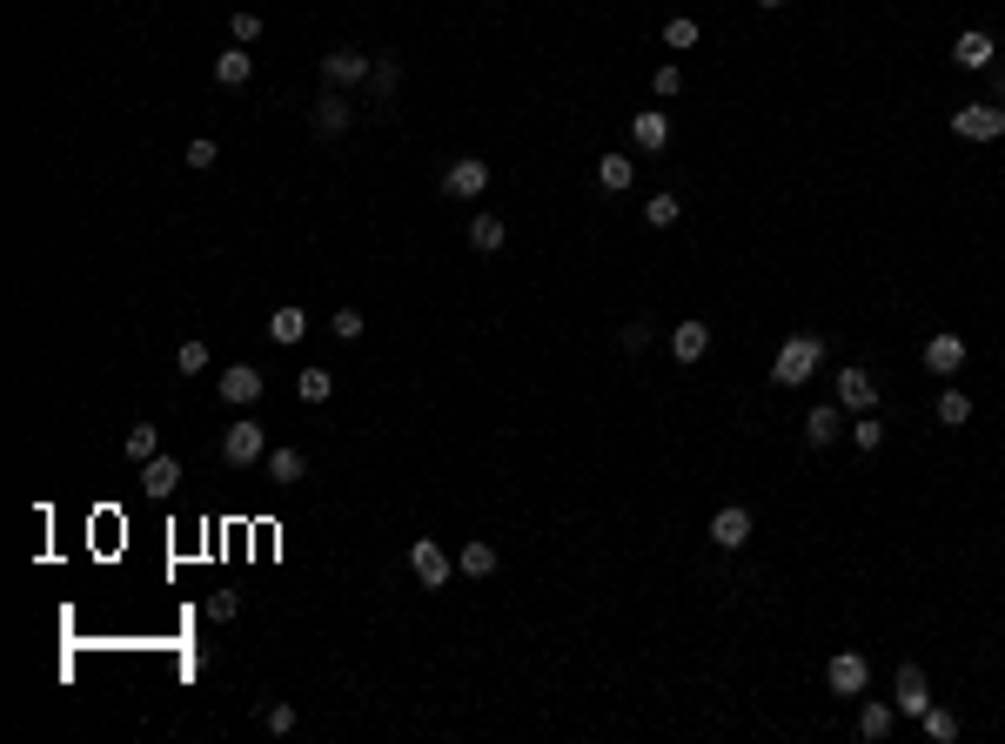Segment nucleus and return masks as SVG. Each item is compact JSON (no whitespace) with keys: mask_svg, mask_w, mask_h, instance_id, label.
Segmentation results:
<instances>
[{"mask_svg":"<svg viewBox=\"0 0 1005 744\" xmlns=\"http://www.w3.org/2000/svg\"><path fill=\"white\" fill-rule=\"evenodd\" d=\"M818 362H825V342H818V336H791L778 356H771V383H778V389H804Z\"/></svg>","mask_w":1005,"mask_h":744,"instance_id":"obj_1","label":"nucleus"},{"mask_svg":"<svg viewBox=\"0 0 1005 744\" xmlns=\"http://www.w3.org/2000/svg\"><path fill=\"white\" fill-rule=\"evenodd\" d=\"M222 463L228 470H255V463H268V436L255 416H242V423L222 429Z\"/></svg>","mask_w":1005,"mask_h":744,"instance_id":"obj_2","label":"nucleus"},{"mask_svg":"<svg viewBox=\"0 0 1005 744\" xmlns=\"http://www.w3.org/2000/svg\"><path fill=\"white\" fill-rule=\"evenodd\" d=\"M952 135H965V141H1005V108H999V101H965V108H952Z\"/></svg>","mask_w":1005,"mask_h":744,"instance_id":"obj_3","label":"nucleus"},{"mask_svg":"<svg viewBox=\"0 0 1005 744\" xmlns=\"http://www.w3.org/2000/svg\"><path fill=\"white\" fill-rule=\"evenodd\" d=\"M409 570H416V584H423V590H443L449 577H456V557H449L436 537H416V543H409Z\"/></svg>","mask_w":1005,"mask_h":744,"instance_id":"obj_4","label":"nucleus"},{"mask_svg":"<svg viewBox=\"0 0 1005 744\" xmlns=\"http://www.w3.org/2000/svg\"><path fill=\"white\" fill-rule=\"evenodd\" d=\"M376 74V54H362V47H329L322 54V81L329 88H362Z\"/></svg>","mask_w":1005,"mask_h":744,"instance_id":"obj_5","label":"nucleus"},{"mask_svg":"<svg viewBox=\"0 0 1005 744\" xmlns=\"http://www.w3.org/2000/svg\"><path fill=\"white\" fill-rule=\"evenodd\" d=\"M309 121H315V135H349V121H356V101L342 88H329V94H315V108H309Z\"/></svg>","mask_w":1005,"mask_h":744,"instance_id":"obj_6","label":"nucleus"},{"mask_svg":"<svg viewBox=\"0 0 1005 744\" xmlns=\"http://www.w3.org/2000/svg\"><path fill=\"white\" fill-rule=\"evenodd\" d=\"M483 188H490V161L463 155V161H449V168H443V195H456V202H476Z\"/></svg>","mask_w":1005,"mask_h":744,"instance_id":"obj_7","label":"nucleus"},{"mask_svg":"<svg viewBox=\"0 0 1005 744\" xmlns=\"http://www.w3.org/2000/svg\"><path fill=\"white\" fill-rule=\"evenodd\" d=\"M892 704H898V718H925V704H932V684H925V671H918V664H898V677H892Z\"/></svg>","mask_w":1005,"mask_h":744,"instance_id":"obj_8","label":"nucleus"},{"mask_svg":"<svg viewBox=\"0 0 1005 744\" xmlns=\"http://www.w3.org/2000/svg\"><path fill=\"white\" fill-rule=\"evenodd\" d=\"M825 684L838 691V698H865V684H871V664H865L858 651H838V657L825 664Z\"/></svg>","mask_w":1005,"mask_h":744,"instance_id":"obj_9","label":"nucleus"},{"mask_svg":"<svg viewBox=\"0 0 1005 744\" xmlns=\"http://www.w3.org/2000/svg\"><path fill=\"white\" fill-rule=\"evenodd\" d=\"M262 389H268V376H262V369H248V362H235V369H222V403L248 409V403H262Z\"/></svg>","mask_w":1005,"mask_h":744,"instance_id":"obj_10","label":"nucleus"},{"mask_svg":"<svg viewBox=\"0 0 1005 744\" xmlns=\"http://www.w3.org/2000/svg\"><path fill=\"white\" fill-rule=\"evenodd\" d=\"M838 403H845L851 416L878 409V376H871V369H838Z\"/></svg>","mask_w":1005,"mask_h":744,"instance_id":"obj_11","label":"nucleus"},{"mask_svg":"<svg viewBox=\"0 0 1005 744\" xmlns=\"http://www.w3.org/2000/svg\"><path fill=\"white\" fill-rule=\"evenodd\" d=\"M838 436H845V403H818L804 416V443H811V450H831Z\"/></svg>","mask_w":1005,"mask_h":744,"instance_id":"obj_12","label":"nucleus"},{"mask_svg":"<svg viewBox=\"0 0 1005 744\" xmlns=\"http://www.w3.org/2000/svg\"><path fill=\"white\" fill-rule=\"evenodd\" d=\"M925 369H932V376H959V369H965V336L938 329V336L925 342Z\"/></svg>","mask_w":1005,"mask_h":744,"instance_id":"obj_13","label":"nucleus"},{"mask_svg":"<svg viewBox=\"0 0 1005 744\" xmlns=\"http://www.w3.org/2000/svg\"><path fill=\"white\" fill-rule=\"evenodd\" d=\"M711 543H717V550H744V543H751V510H744V503L717 510V517H711Z\"/></svg>","mask_w":1005,"mask_h":744,"instance_id":"obj_14","label":"nucleus"},{"mask_svg":"<svg viewBox=\"0 0 1005 744\" xmlns=\"http://www.w3.org/2000/svg\"><path fill=\"white\" fill-rule=\"evenodd\" d=\"M670 356L677 362H704L711 356V322H677V329H670Z\"/></svg>","mask_w":1005,"mask_h":744,"instance_id":"obj_15","label":"nucleus"},{"mask_svg":"<svg viewBox=\"0 0 1005 744\" xmlns=\"http://www.w3.org/2000/svg\"><path fill=\"white\" fill-rule=\"evenodd\" d=\"M992 54H999V47H992V34H979V27L952 41V61H959L965 74H985V68H992Z\"/></svg>","mask_w":1005,"mask_h":744,"instance_id":"obj_16","label":"nucleus"},{"mask_svg":"<svg viewBox=\"0 0 1005 744\" xmlns=\"http://www.w3.org/2000/svg\"><path fill=\"white\" fill-rule=\"evenodd\" d=\"M898 731V704H885V698H871L865 711H858V738L865 744H885Z\"/></svg>","mask_w":1005,"mask_h":744,"instance_id":"obj_17","label":"nucleus"},{"mask_svg":"<svg viewBox=\"0 0 1005 744\" xmlns=\"http://www.w3.org/2000/svg\"><path fill=\"white\" fill-rule=\"evenodd\" d=\"M215 81H222V88H248V81H255V54H248L242 41L228 47V54H215Z\"/></svg>","mask_w":1005,"mask_h":744,"instance_id":"obj_18","label":"nucleus"},{"mask_svg":"<svg viewBox=\"0 0 1005 744\" xmlns=\"http://www.w3.org/2000/svg\"><path fill=\"white\" fill-rule=\"evenodd\" d=\"M630 141L644 148V155H657L670 141V121H664V108H644V114H630Z\"/></svg>","mask_w":1005,"mask_h":744,"instance_id":"obj_19","label":"nucleus"},{"mask_svg":"<svg viewBox=\"0 0 1005 744\" xmlns=\"http://www.w3.org/2000/svg\"><path fill=\"white\" fill-rule=\"evenodd\" d=\"M141 490L148 496H175L181 490V463L175 456H148V463H141Z\"/></svg>","mask_w":1005,"mask_h":744,"instance_id":"obj_20","label":"nucleus"},{"mask_svg":"<svg viewBox=\"0 0 1005 744\" xmlns=\"http://www.w3.org/2000/svg\"><path fill=\"white\" fill-rule=\"evenodd\" d=\"M302 476H309V456L302 450H268V483L275 490H295Z\"/></svg>","mask_w":1005,"mask_h":744,"instance_id":"obj_21","label":"nucleus"},{"mask_svg":"<svg viewBox=\"0 0 1005 744\" xmlns=\"http://www.w3.org/2000/svg\"><path fill=\"white\" fill-rule=\"evenodd\" d=\"M932 416H938L945 429H965V423H972V396H965V389H938Z\"/></svg>","mask_w":1005,"mask_h":744,"instance_id":"obj_22","label":"nucleus"},{"mask_svg":"<svg viewBox=\"0 0 1005 744\" xmlns=\"http://www.w3.org/2000/svg\"><path fill=\"white\" fill-rule=\"evenodd\" d=\"M456 570H463V577H490V570H496V543L469 537L463 550H456Z\"/></svg>","mask_w":1005,"mask_h":744,"instance_id":"obj_23","label":"nucleus"},{"mask_svg":"<svg viewBox=\"0 0 1005 744\" xmlns=\"http://www.w3.org/2000/svg\"><path fill=\"white\" fill-rule=\"evenodd\" d=\"M268 336H275V342H302V336H309V316H302L295 302H282V309L268 316Z\"/></svg>","mask_w":1005,"mask_h":744,"instance_id":"obj_24","label":"nucleus"},{"mask_svg":"<svg viewBox=\"0 0 1005 744\" xmlns=\"http://www.w3.org/2000/svg\"><path fill=\"white\" fill-rule=\"evenodd\" d=\"M918 724H925V738H932V744L959 738V711H945V704H925V718H918Z\"/></svg>","mask_w":1005,"mask_h":744,"instance_id":"obj_25","label":"nucleus"},{"mask_svg":"<svg viewBox=\"0 0 1005 744\" xmlns=\"http://www.w3.org/2000/svg\"><path fill=\"white\" fill-rule=\"evenodd\" d=\"M469 248L496 255V248H503V215H469Z\"/></svg>","mask_w":1005,"mask_h":744,"instance_id":"obj_26","label":"nucleus"},{"mask_svg":"<svg viewBox=\"0 0 1005 744\" xmlns=\"http://www.w3.org/2000/svg\"><path fill=\"white\" fill-rule=\"evenodd\" d=\"M630 175H637V161H630V155H603V161H597V181L610 188V195H624Z\"/></svg>","mask_w":1005,"mask_h":744,"instance_id":"obj_27","label":"nucleus"},{"mask_svg":"<svg viewBox=\"0 0 1005 744\" xmlns=\"http://www.w3.org/2000/svg\"><path fill=\"white\" fill-rule=\"evenodd\" d=\"M121 450H128V463H148V456H161V429L155 423H134Z\"/></svg>","mask_w":1005,"mask_h":744,"instance_id":"obj_28","label":"nucleus"},{"mask_svg":"<svg viewBox=\"0 0 1005 744\" xmlns=\"http://www.w3.org/2000/svg\"><path fill=\"white\" fill-rule=\"evenodd\" d=\"M295 396H302V403H329L335 376H329V369H302V376H295Z\"/></svg>","mask_w":1005,"mask_h":744,"instance_id":"obj_29","label":"nucleus"},{"mask_svg":"<svg viewBox=\"0 0 1005 744\" xmlns=\"http://www.w3.org/2000/svg\"><path fill=\"white\" fill-rule=\"evenodd\" d=\"M677 215H684V202H677L670 188H664V195H650V202H644V222H650V228H677Z\"/></svg>","mask_w":1005,"mask_h":744,"instance_id":"obj_30","label":"nucleus"},{"mask_svg":"<svg viewBox=\"0 0 1005 744\" xmlns=\"http://www.w3.org/2000/svg\"><path fill=\"white\" fill-rule=\"evenodd\" d=\"M851 443H858V450H885V423H878V416H871V409H865V416H858V423H851Z\"/></svg>","mask_w":1005,"mask_h":744,"instance_id":"obj_31","label":"nucleus"},{"mask_svg":"<svg viewBox=\"0 0 1005 744\" xmlns=\"http://www.w3.org/2000/svg\"><path fill=\"white\" fill-rule=\"evenodd\" d=\"M181 161H188L195 175H208V168L222 161V148H215V141H208V135H195V141H188V148H181Z\"/></svg>","mask_w":1005,"mask_h":744,"instance_id":"obj_32","label":"nucleus"},{"mask_svg":"<svg viewBox=\"0 0 1005 744\" xmlns=\"http://www.w3.org/2000/svg\"><path fill=\"white\" fill-rule=\"evenodd\" d=\"M369 88H376V101H396V88H402V68L389 61V54L376 61V74H369Z\"/></svg>","mask_w":1005,"mask_h":744,"instance_id":"obj_33","label":"nucleus"},{"mask_svg":"<svg viewBox=\"0 0 1005 744\" xmlns=\"http://www.w3.org/2000/svg\"><path fill=\"white\" fill-rule=\"evenodd\" d=\"M697 34H704V27H697L691 14H677V21H664V47H677V54H684V47H697Z\"/></svg>","mask_w":1005,"mask_h":744,"instance_id":"obj_34","label":"nucleus"},{"mask_svg":"<svg viewBox=\"0 0 1005 744\" xmlns=\"http://www.w3.org/2000/svg\"><path fill=\"white\" fill-rule=\"evenodd\" d=\"M228 27H235V41H242V47L262 41V14H255V7H235V21H228Z\"/></svg>","mask_w":1005,"mask_h":744,"instance_id":"obj_35","label":"nucleus"},{"mask_svg":"<svg viewBox=\"0 0 1005 744\" xmlns=\"http://www.w3.org/2000/svg\"><path fill=\"white\" fill-rule=\"evenodd\" d=\"M175 362H181V376H201V369H208V342H181Z\"/></svg>","mask_w":1005,"mask_h":744,"instance_id":"obj_36","label":"nucleus"},{"mask_svg":"<svg viewBox=\"0 0 1005 744\" xmlns=\"http://www.w3.org/2000/svg\"><path fill=\"white\" fill-rule=\"evenodd\" d=\"M650 88L664 94V101H670V94H684V68H677V61H664V68L650 74Z\"/></svg>","mask_w":1005,"mask_h":744,"instance_id":"obj_37","label":"nucleus"},{"mask_svg":"<svg viewBox=\"0 0 1005 744\" xmlns=\"http://www.w3.org/2000/svg\"><path fill=\"white\" fill-rule=\"evenodd\" d=\"M329 329H335L342 342H356V336H362V309H335V316H329Z\"/></svg>","mask_w":1005,"mask_h":744,"instance_id":"obj_38","label":"nucleus"},{"mask_svg":"<svg viewBox=\"0 0 1005 744\" xmlns=\"http://www.w3.org/2000/svg\"><path fill=\"white\" fill-rule=\"evenodd\" d=\"M235 610H242V597H235V590H215V597H208V617H215V624H228Z\"/></svg>","mask_w":1005,"mask_h":744,"instance_id":"obj_39","label":"nucleus"},{"mask_svg":"<svg viewBox=\"0 0 1005 744\" xmlns=\"http://www.w3.org/2000/svg\"><path fill=\"white\" fill-rule=\"evenodd\" d=\"M268 731H275V738H289V731H295V704H268Z\"/></svg>","mask_w":1005,"mask_h":744,"instance_id":"obj_40","label":"nucleus"},{"mask_svg":"<svg viewBox=\"0 0 1005 744\" xmlns=\"http://www.w3.org/2000/svg\"><path fill=\"white\" fill-rule=\"evenodd\" d=\"M617 342H624L630 356H637V349H650V322H624V336H617Z\"/></svg>","mask_w":1005,"mask_h":744,"instance_id":"obj_41","label":"nucleus"},{"mask_svg":"<svg viewBox=\"0 0 1005 744\" xmlns=\"http://www.w3.org/2000/svg\"><path fill=\"white\" fill-rule=\"evenodd\" d=\"M992 94H999V108H1005V68H999V74H992Z\"/></svg>","mask_w":1005,"mask_h":744,"instance_id":"obj_42","label":"nucleus"},{"mask_svg":"<svg viewBox=\"0 0 1005 744\" xmlns=\"http://www.w3.org/2000/svg\"><path fill=\"white\" fill-rule=\"evenodd\" d=\"M758 7H784V0H758Z\"/></svg>","mask_w":1005,"mask_h":744,"instance_id":"obj_43","label":"nucleus"}]
</instances>
